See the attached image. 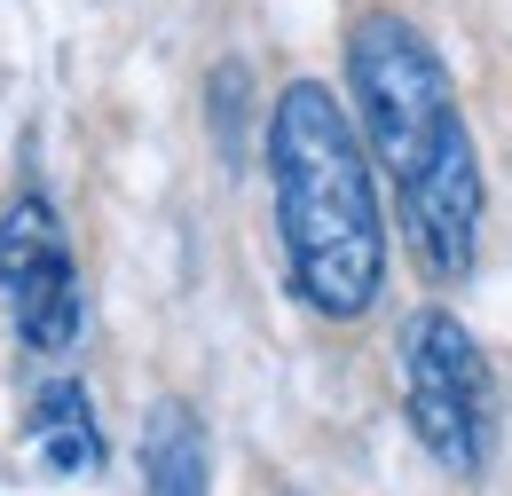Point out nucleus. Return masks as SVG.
<instances>
[{"label":"nucleus","mask_w":512,"mask_h":496,"mask_svg":"<svg viewBox=\"0 0 512 496\" xmlns=\"http://www.w3.org/2000/svg\"><path fill=\"white\" fill-rule=\"evenodd\" d=\"M347 87H355L363 150L394 174L402 197L473 142V126L457 111V87H449L434 40H426L418 24H402V16H363V24L347 32Z\"/></svg>","instance_id":"2"},{"label":"nucleus","mask_w":512,"mask_h":496,"mask_svg":"<svg viewBox=\"0 0 512 496\" xmlns=\"http://www.w3.org/2000/svg\"><path fill=\"white\" fill-rule=\"evenodd\" d=\"M394 355H402L410 434L426 441V457L442 473L481 481L489 473V449H497V394H489V363H481L473 331L449 308H418L394 331Z\"/></svg>","instance_id":"3"},{"label":"nucleus","mask_w":512,"mask_h":496,"mask_svg":"<svg viewBox=\"0 0 512 496\" xmlns=\"http://www.w3.org/2000/svg\"><path fill=\"white\" fill-rule=\"evenodd\" d=\"M142 496H213V441L190 402H158L142 418Z\"/></svg>","instance_id":"5"},{"label":"nucleus","mask_w":512,"mask_h":496,"mask_svg":"<svg viewBox=\"0 0 512 496\" xmlns=\"http://www.w3.org/2000/svg\"><path fill=\"white\" fill-rule=\"evenodd\" d=\"M0 300H8L16 339L32 355H71L79 347L87 292H79V260H71L64 221L40 189H16L0 205Z\"/></svg>","instance_id":"4"},{"label":"nucleus","mask_w":512,"mask_h":496,"mask_svg":"<svg viewBox=\"0 0 512 496\" xmlns=\"http://www.w3.org/2000/svg\"><path fill=\"white\" fill-rule=\"evenodd\" d=\"M24 441H32V457H40L56 481L95 473V465H103V434H95V402H87V386H79V378L40 386V394H32V418H24Z\"/></svg>","instance_id":"6"},{"label":"nucleus","mask_w":512,"mask_h":496,"mask_svg":"<svg viewBox=\"0 0 512 496\" xmlns=\"http://www.w3.org/2000/svg\"><path fill=\"white\" fill-rule=\"evenodd\" d=\"M268 189H276V237H284L292 292L331 323L363 315L386 284L379 182H371L363 134L316 79H292L268 111Z\"/></svg>","instance_id":"1"},{"label":"nucleus","mask_w":512,"mask_h":496,"mask_svg":"<svg viewBox=\"0 0 512 496\" xmlns=\"http://www.w3.org/2000/svg\"><path fill=\"white\" fill-rule=\"evenodd\" d=\"M205 95H213V142H221V158L245 166V111H253V79H245V63H221Z\"/></svg>","instance_id":"7"}]
</instances>
